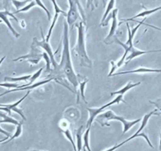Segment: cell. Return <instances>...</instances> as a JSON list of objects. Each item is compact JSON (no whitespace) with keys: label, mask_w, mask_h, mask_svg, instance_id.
I'll list each match as a JSON object with an SVG mask.
<instances>
[{"label":"cell","mask_w":161,"mask_h":151,"mask_svg":"<svg viewBox=\"0 0 161 151\" xmlns=\"http://www.w3.org/2000/svg\"><path fill=\"white\" fill-rule=\"evenodd\" d=\"M51 1H52V4H53V6H54V10H55V16H54V18L52 19V24H51V27H50V29H49L48 33H47V36L45 37V39L47 42H49V39H50L51 35H52V31H53L54 27H55V23H56L57 20H58V15H59L60 13H63V15L66 16V12H65L64 10H62V9L58 7V5L57 4V3L55 0H51Z\"/></svg>","instance_id":"cell-10"},{"label":"cell","mask_w":161,"mask_h":151,"mask_svg":"<svg viewBox=\"0 0 161 151\" xmlns=\"http://www.w3.org/2000/svg\"><path fill=\"white\" fill-rule=\"evenodd\" d=\"M143 23H144V21H141V22H139V24H137L136 27L133 28L132 29H130V28L129 23H127V24H126V25H127V29H128V39H127V41L126 42V44H125L126 46L134 45L133 40H134V35H135L136 32H137V30L139 29V28L141 27V25H142Z\"/></svg>","instance_id":"cell-14"},{"label":"cell","mask_w":161,"mask_h":151,"mask_svg":"<svg viewBox=\"0 0 161 151\" xmlns=\"http://www.w3.org/2000/svg\"><path fill=\"white\" fill-rule=\"evenodd\" d=\"M0 87H5V88L10 89V88H21V86H19L16 83H3V84H0Z\"/></svg>","instance_id":"cell-29"},{"label":"cell","mask_w":161,"mask_h":151,"mask_svg":"<svg viewBox=\"0 0 161 151\" xmlns=\"http://www.w3.org/2000/svg\"><path fill=\"white\" fill-rule=\"evenodd\" d=\"M104 1H105V2H106V1H107V0H104Z\"/></svg>","instance_id":"cell-41"},{"label":"cell","mask_w":161,"mask_h":151,"mask_svg":"<svg viewBox=\"0 0 161 151\" xmlns=\"http://www.w3.org/2000/svg\"><path fill=\"white\" fill-rule=\"evenodd\" d=\"M43 58H44L46 61V71H47V72H50L52 61H51V59L50 58H49L48 55H47L46 52H43Z\"/></svg>","instance_id":"cell-30"},{"label":"cell","mask_w":161,"mask_h":151,"mask_svg":"<svg viewBox=\"0 0 161 151\" xmlns=\"http://www.w3.org/2000/svg\"><path fill=\"white\" fill-rule=\"evenodd\" d=\"M42 72H43V68H40V69H39L38 71H36V72L35 73L32 74V76H31V78H30V79H29V83H28V85H29V86L32 85V84H33V83L35 82V81H36V80L38 79L39 77H40V76L41 75Z\"/></svg>","instance_id":"cell-27"},{"label":"cell","mask_w":161,"mask_h":151,"mask_svg":"<svg viewBox=\"0 0 161 151\" xmlns=\"http://www.w3.org/2000/svg\"><path fill=\"white\" fill-rule=\"evenodd\" d=\"M30 2V0H12V3L14 6V7L16 8L17 10H21V8L25 7V5H27L28 3ZM16 10V11H17Z\"/></svg>","instance_id":"cell-24"},{"label":"cell","mask_w":161,"mask_h":151,"mask_svg":"<svg viewBox=\"0 0 161 151\" xmlns=\"http://www.w3.org/2000/svg\"><path fill=\"white\" fill-rule=\"evenodd\" d=\"M88 81H89V80L86 78L85 81H82V82L79 81V84H78L79 88H80V97H81V98H82L83 101H84L86 103H87V101H86V96H85V88H86V85L88 83Z\"/></svg>","instance_id":"cell-23"},{"label":"cell","mask_w":161,"mask_h":151,"mask_svg":"<svg viewBox=\"0 0 161 151\" xmlns=\"http://www.w3.org/2000/svg\"><path fill=\"white\" fill-rule=\"evenodd\" d=\"M111 69H110L109 74H108V77H111V76H112V74H114V70L117 69V66H116V63L114 62V61H111Z\"/></svg>","instance_id":"cell-34"},{"label":"cell","mask_w":161,"mask_h":151,"mask_svg":"<svg viewBox=\"0 0 161 151\" xmlns=\"http://www.w3.org/2000/svg\"><path fill=\"white\" fill-rule=\"evenodd\" d=\"M102 1H103V5L105 6L106 2H105L104 0H102ZM86 7H87V9H91V11L95 10V8L97 7L95 5V0H87V3H86Z\"/></svg>","instance_id":"cell-31"},{"label":"cell","mask_w":161,"mask_h":151,"mask_svg":"<svg viewBox=\"0 0 161 151\" xmlns=\"http://www.w3.org/2000/svg\"><path fill=\"white\" fill-rule=\"evenodd\" d=\"M36 3L34 2V0H32V1H30V2H29L27 5L25 6L23 8H21V10H17V11H15L14 13H21V12H27V11H29L30 9H32V7H36Z\"/></svg>","instance_id":"cell-28"},{"label":"cell","mask_w":161,"mask_h":151,"mask_svg":"<svg viewBox=\"0 0 161 151\" xmlns=\"http://www.w3.org/2000/svg\"><path fill=\"white\" fill-rule=\"evenodd\" d=\"M0 117L3 118V123H8V124H14V125H18L20 123L17 120H15L14 118L11 117L10 116H8V115L5 114V113H0Z\"/></svg>","instance_id":"cell-22"},{"label":"cell","mask_w":161,"mask_h":151,"mask_svg":"<svg viewBox=\"0 0 161 151\" xmlns=\"http://www.w3.org/2000/svg\"><path fill=\"white\" fill-rule=\"evenodd\" d=\"M119 12V10L118 9H114V10H112V12L111 13L110 16L111 18H112V21H111V29H110L109 33H108V36L106 37V39H105L104 43L108 42V40H109L111 38H112L114 36V33H115V31L118 28V19H117V13Z\"/></svg>","instance_id":"cell-11"},{"label":"cell","mask_w":161,"mask_h":151,"mask_svg":"<svg viewBox=\"0 0 161 151\" xmlns=\"http://www.w3.org/2000/svg\"><path fill=\"white\" fill-rule=\"evenodd\" d=\"M2 22H3V21H2V20L0 19V23H2Z\"/></svg>","instance_id":"cell-39"},{"label":"cell","mask_w":161,"mask_h":151,"mask_svg":"<svg viewBox=\"0 0 161 151\" xmlns=\"http://www.w3.org/2000/svg\"><path fill=\"white\" fill-rule=\"evenodd\" d=\"M145 72H161V69H148V68L141 67L138 69H136L134 70L130 71H124V72H119L116 73L112 74L111 76H115L125 75V74H130V73H145Z\"/></svg>","instance_id":"cell-13"},{"label":"cell","mask_w":161,"mask_h":151,"mask_svg":"<svg viewBox=\"0 0 161 151\" xmlns=\"http://www.w3.org/2000/svg\"><path fill=\"white\" fill-rule=\"evenodd\" d=\"M32 75H25V76H21L20 77H5L4 78V81H8V82L15 83V82H19V81H29L31 78Z\"/></svg>","instance_id":"cell-19"},{"label":"cell","mask_w":161,"mask_h":151,"mask_svg":"<svg viewBox=\"0 0 161 151\" xmlns=\"http://www.w3.org/2000/svg\"><path fill=\"white\" fill-rule=\"evenodd\" d=\"M83 126H80L79 129L77 130V134H76V137H77V151H80V149H82V139H83V133H82Z\"/></svg>","instance_id":"cell-18"},{"label":"cell","mask_w":161,"mask_h":151,"mask_svg":"<svg viewBox=\"0 0 161 151\" xmlns=\"http://www.w3.org/2000/svg\"><path fill=\"white\" fill-rule=\"evenodd\" d=\"M129 141H130V138H128L127 139H126V140H125V141L122 142V143H119V145H116V146H112V147L109 148V149H106V150H104V151H114V150H115V149H117L118 148L121 147V146H123V145H124L125 143H128V142H129Z\"/></svg>","instance_id":"cell-32"},{"label":"cell","mask_w":161,"mask_h":151,"mask_svg":"<svg viewBox=\"0 0 161 151\" xmlns=\"http://www.w3.org/2000/svg\"><path fill=\"white\" fill-rule=\"evenodd\" d=\"M21 133H22V122H20L19 124L17 125V128H16V130H15V132L14 134L12 136H10V138H9V139H7V141H5L4 143H9V142L12 141V140H14V138H18V137L21 136Z\"/></svg>","instance_id":"cell-21"},{"label":"cell","mask_w":161,"mask_h":151,"mask_svg":"<svg viewBox=\"0 0 161 151\" xmlns=\"http://www.w3.org/2000/svg\"><path fill=\"white\" fill-rule=\"evenodd\" d=\"M141 84V82H138V83H135V84H134V83L132 82H128L127 84H126L125 87H123V88H121L120 90L117 91H114V92H111V95H124L126 93V92L128 91H130V89L134 88V87H137V86L140 85Z\"/></svg>","instance_id":"cell-16"},{"label":"cell","mask_w":161,"mask_h":151,"mask_svg":"<svg viewBox=\"0 0 161 151\" xmlns=\"http://www.w3.org/2000/svg\"><path fill=\"white\" fill-rule=\"evenodd\" d=\"M32 151H44V150H32Z\"/></svg>","instance_id":"cell-38"},{"label":"cell","mask_w":161,"mask_h":151,"mask_svg":"<svg viewBox=\"0 0 161 151\" xmlns=\"http://www.w3.org/2000/svg\"><path fill=\"white\" fill-rule=\"evenodd\" d=\"M69 30H68V24L66 21H64V27H63V53H62V59L58 64V69L55 71H59L66 76L69 82L74 86V89H77L78 86V76L76 75L73 67L72 61L70 57V50H69Z\"/></svg>","instance_id":"cell-1"},{"label":"cell","mask_w":161,"mask_h":151,"mask_svg":"<svg viewBox=\"0 0 161 151\" xmlns=\"http://www.w3.org/2000/svg\"><path fill=\"white\" fill-rule=\"evenodd\" d=\"M120 102L126 103V102L123 100V95H118L113 101L107 103L106 105H103V106H102L100 108H87V110L89 113V118L87 121V128L92 127V122H93L94 120H96L97 117L98 116L99 114H100V113H102V112H103L106 108L109 107V106H113V105L114 104H119Z\"/></svg>","instance_id":"cell-5"},{"label":"cell","mask_w":161,"mask_h":151,"mask_svg":"<svg viewBox=\"0 0 161 151\" xmlns=\"http://www.w3.org/2000/svg\"><path fill=\"white\" fill-rule=\"evenodd\" d=\"M40 31H41V35H42L43 39L41 41H39L36 38H33L32 44H33L34 45L36 46V47H40V48H42L43 50H44V52H46V53L48 55L49 58H50V59H51V61H52V65H53V67H54V69H55V70H56V69H58V64L57 63L56 60H55V54H54L53 50H52V47H51L49 42H47L45 39V37H44V35H43L42 29H41V28H40Z\"/></svg>","instance_id":"cell-6"},{"label":"cell","mask_w":161,"mask_h":151,"mask_svg":"<svg viewBox=\"0 0 161 151\" xmlns=\"http://www.w3.org/2000/svg\"><path fill=\"white\" fill-rule=\"evenodd\" d=\"M43 58V53H40V50L37 48V47L36 45H34L33 44H32L31 45V50L30 53L27 55H24V56L18 57V58L14 59V61H21V60L27 59L28 61L32 63L34 65L38 64L39 61H40V59Z\"/></svg>","instance_id":"cell-8"},{"label":"cell","mask_w":161,"mask_h":151,"mask_svg":"<svg viewBox=\"0 0 161 151\" xmlns=\"http://www.w3.org/2000/svg\"><path fill=\"white\" fill-rule=\"evenodd\" d=\"M54 80H55V78H50V79H49V80H45V81H40V82H37L36 84H32V85L28 86V87H22V88H14V89H11V90H9V91H5V92H3V93L1 94V95H0V97L3 96V95H7V94H8V93H10V92L20 91H25V90H27V91L32 90V89L37 88V87H40V86L44 85V84H47V83H49V82H51V81H54Z\"/></svg>","instance_id":"cell-12"},{"label":"cell","mask_w":161,"mask_h":151,"mask_svg":"<svg viewBox=\"0 0 161 151\" xmlns=\"http://www.w3.org/2000/svg\"><path fill=\"white\" fill-rule=\"evenodd\" d=\"M114 3H115V0H109L108 6H107L106 10H105L104 13H103V18H102L101 22H100V25H102V24L104 23V21H106V19L108 18V14L110 13V12L112 11V10L114 9Z\"/></svg>","instance_id":"cell-17"},{"label":"cell","mask_w":161,"mask_h":151,"mask_svg":"<svg viewBox=\"0 0 161 151\" xmlns=\"http://www.w3.org/2000/svg\"><path fill=\"white\" fill-rule=\"evenodd\" d=\"M29 92L30 91H28V92L25 94V95L24 97H22L21 99L18 100V101L16 102L13 103V104H8V105L0 104V106H1V107H0V110H3V111H4V112H7L9 116H10V115H11V112L12 111H14V112L18 113V114L21 117V118H22L24 121H26V117H25V116L24 115V113H23L22 109H19L18 108V106H19L21 102H22V101H24V100L27 98L28 95H29Z\"/></svg>","instance_id":"cell-7"},{"label":"cell","mask_w":161,"mask_h":151,"mask_svg":"<svg viewBox=\"0 0 161 151\" xmlns=\"http://www.w3.org/2000/svg\"><path fill=\"white\" fill-rule=\"evenodd\" d=\"M11 3L12 0H3V7L5 8V10H8V7Z\"/></svg>","instance_id":"cell-36"},{"label":"cell","mask_w":161,"mask_h":151,"mask_svg":"<svg viewBox=\"0 0 161 151\" xmlns=\"http://www.w3.org/2000/svg\"><path fill=\"white\" fill-rule=\"evenodd\" d=\"M85 23L80 21L77 25V40L75 47V51L80 61V65L83 67L92 68V61L88 56L86 46V32H85Z\"/></svg>","instance_id":"cell-2"},{"label":"cell","mask_w":161,"mask_h":151,"mask_svg":"<svg viewBox=\"0 0 161 151\" xmlns=\"http://www.w3.org/2000/svg\"><path fill=\"white\" fill-rule=\"evenodd\" d=\"M3 124L2 120H0V124ZM0 133L3 134V135H5V137H7V138H10V132H7V131L3 130V129L1 127H0Z\"/></svg>","instance_id":"cell-35"},{"label":"cell","mask_w":161,"mask_h":151,"mask_svg":"<svg viewBox=\"0 0 161 151\" xmlns=\"http://www.w3.org/2000/svg\"><path fill=\"white\" fill-rule=\"evenodd\" d=\"M161 10V7H156V8L152 9V10H145L144 11L141 12V13H139L138 14L135 15V16L133 17V18H128V19H123L122 20V22H123V21H134V19H136V18H145V17L148 16V15L152 14V13H156V12L159 11V10ZM122 22L119 23V24H122Z\"/></svg>","instance_id":"cell-15"},{"label":"cell","mask_w":161,"mask_h":151,"mask_svg":"<svg viewBox=\"0 0 161 151\" xmlns=\"http://www.w3.org/2000/svg\"><path fill=\"white\" fill-rule=\"evenodd\" d=\"M97 121L98 123H100L101 124V126H109V124H108V121H120L122 123L123 126V134H125L126 132H127L132 127H134L135 124H137V123L140 122L142 121V119H137L135 120V121H128L125 119L124 117L121 116H118L114 113L113 111L111 110H108L104 112H102L100 114H99L98 116L96 118Z\"/></svg>","instance_id":"cell-3"},{"label":"cell","mask_w":161,"mask_h":151,"mask_svg":"<svg viewBox=\"0 0 161 151\" xmlns=\"http://www.w3.org/2000/svg\"><path fill=\"white\" fill-rule=\"evenodd\" d=\"M0 74H1V73H0Z\"/></svg>","instance_id":"cell-42"},{"label":"cell","mask_w":161,"mask_h":151,"mask_svg":"<svg viewBox=\"0 0 161 151\" xmlns=\"http://www.w3.org/2000/svg\"><path fill=\"white\" fill-rule=\"evenodd\" d=\"M68 2H69V10H68L67 13H66V22H67L68 26H69L70 29H72L74 23L77 21V19L80 18V15L79 14L77 8L80 9V13L82 15L83 20H84V23L86 24V22H85L84 11H83L82 8H81V6H80V3H79V0H68Z\"/></svg>","instance_id":"cell-4"},{"label":"cell","mask_w":161,"mask_h":151,"mask_svg":"<svg viewBox=\"0 0 161 151\" xmlns=\"http://www.w3.org/2000/svg\"><path fill=\"white\" fill-rule=\"evenodd\" d=\"M5 58H6V56H4V57H3V58H1V59H0V65H1V64H2V63H3V61L4 60H5Z\"/></svg>","instance_id":"cell-37"},{"label":"cell","mask_w":161,"mask_h":151,"mask_svg":"<svg viewBox=\"0 0 161 151\" xmlns=\"http://www.w3.org/2000/svg\"><path fill=\"white\" fill-rule=\"evenodd\" d=\"M91 128H87V130L86 131V132L83 135V141H84V148H83V150L86 151L87 149L88 151H92L91 150V148L89 146V132H90Z\"/></svg>","instance_id":"cell-20"},{"label":"cell","mask_w":161,"mask_h":151,"mask_svg":"<svg viewBox=\"0 0 161 151\" xmlns=\"http://www.w3.org/2000/svg\"><path fill=\"white\" fill-rule=\"evenodd\" d=\"M34 2L36 3V5L37 7H40L41 9H43V10L45 12L46 14H47V19H48V21L49 20L52 19V15H51V13L49 12V10H47V7H45V5L43 3V2L41 1V0H34Z\"/></svg>","instance_id":"cell-26"},{"label":"cell","mask_w":161,"mask_h":151,"mask_svg":"<svg viewBox=\"0 0 161 151\" xmlns=\"http://www.w3.org/2000/svg\"><path fill=\"white\" fill-rule=\"evenodd\" d=\"M149 102L151 103V104L154 105V106H156V109H157L158 110L161 111V98L156 100V101H149ZM160 114H161V113H160Z\"/></svg>","instance_id":"cell-33"},{"label":"cell","mask_w":161,"mask_h":151,"mask_svg":"<svg viewBox=\"0 0 161 151\" xmlns=\"http://www.w3.org/2000/svg\"><path fill=\"white\" fill-rule=\"evenodd\" d=\"M3 138H1V136H0V140H1V139H3Z\"/></svg>","instance_id":"cell-40"},{"label":"cell","mask_w":161,"mask_h":151,"mask_svg":"<svg viewBox=\"0 0 161 151\" xmlns=\"http://www.w3.org/2000/svg\"><path fill=\"white\" fill-rule=\"evenodd\" d=\"M63 134H64V135H65V136L66 137V138H67V139L69 140V142H70L71 144H72V146H73V149H74V151H77V146H76V144H75V143H74V138H73L72 134H71L70 131H69L68 128H66V129H65V130H63Z\"/></svg>","instance_id":"cell-25"},{"label":"cell","mask_w":161,"mask_h":151,"mask_svg":"<svg viewBox=\"0 0 161 151\" xmlns=\"http://www.w3.org/2000/svg\"><path fill=\"white\" fill-rule=\"evenodd\" d=\"M8 16L11 17V18H13L16 21H18V20L17 19L16 17L14 16V15L12 13H10V12L8 11V10H4V11H0V19L2 20L3 22H4L6 24V25L7 26V28H8L9 29H10V32H12V34H13L14 35L16 38H18V37H20V34L18 33V32H16V30H15L14 29V27L12 26L11 23H10V19H9Z\"/></svg>","instance_id":"cell-9"}]
</instances>
